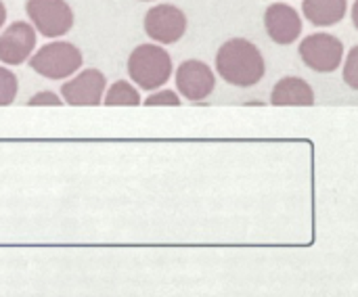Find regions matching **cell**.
<instances>
[{"label": "cell", "instance_id": "cell-20", "mask_svg": "<svg viewBox=\"0 0 358 297\" xmlns=\"http://www.w3.org/2000/svg\"><path fill=\"white\" fill-rule=\"evenodd\" d=\"M141 2H151V0H141Z\"/></svg>", "mask_w": 358, "mask_h": 297}, {"label": "cell", "instance_id": "cell-5", "mask_svg": "<svg viewBox=\"0 0 358 297\" xmlns=\"http://www.w3.org/2000/svg\"><path fill=\"white\" fill-rule=\"evenodd\" d=\"M300 57L310 69L319 73H331L342 65L344 44L334 34H310L300 44Z\"/></svg>", "mask_w": 358, "mask_h": 297}, {"label": "cell", "instance_id": "cell-1", "mask_svg": "<svg viewBox=\"0 0 358 297\" xmlns=\"http://www.w3.org/2000/svg\"><path fill=\"white\" fill-rule=\"evenodd\" d=\"M216 71L227 84L250 88L264 78L266 65L254 42L245 38H231L216 52Z\"/></svg>", "mask_w": 358, "mask_h": 297}, {"label": "cell", "instance_id": "cell-8", "mask_svg": "<svg viewBox=\"0 0 358 297\" xmlns=\"http://www.w3.org/2000/svg\"><path fill=\"white\" fill-rule=\"evenodd\" d=\"M176 88L187 101H203L216 88V75L203 61L189 59L176 67Z\"/></svg>", "mask_w": 358, "mask_h": 297}, {"label": "cell", "instance_id": "cell-12", "mask_svg": "<svg viewBox=\"0 0 358 297\" xmlns=\"http://www.w3.org/2000/svg\"><path fill=\"white\" fill-rule=\"evenodd\" d=\"M348 0H304L302 13L317 27H331L346 17Z\"/></svg>", "mask_w": 358, "mask_h": 297}, {"label": "cell", "instance_id": "cell-7", "mask_svg": "<svg viewBox=\"0 0 358 297\" xmlns=\"http://www.w3.org/2000/svg\"><path fill=\"white\" fill-rule=\"evenodd\" d=\"M107 90V78L103 71L90 67L78 71L65 84H61V99L73 107H94L103 103Z\"/></svg>", "mask_w": 358, "mask_h": 297}, {"label": "cell", "instance_id": "cell-10", "mask_svg": "<svg viewBox=\"0 0 358 297\" xmlns=\"http://www.w3.org/2000/svg\"><path fill=\"white\" fill-rule=\"evenodd\" d=\"M264 27L273 42L287 46L300 38L302 19L294 6L285 2H275L264 10Z\"/></svg>", "mask_w": 358, "mask_h": 297}, {"label": "cell", "instance_id": "cell-13", "mask_svg": "<svg viewBox=\"0 0 358 297\" xmlns=\"http://www.w3.org/2000/svg\"><path fill=\"white\" fill-rule=\"evenodd\" d=\"M103 103L107 107H115V105H128V107H136L141 105V94L138 90L126 82V80H117L115 84L109 86V90H105V96H103Z\"/></svg>", "mask_w": 358, "mask_h": 297}, {"label": "cell", "instance_id": "cell-14", "mask_svg": "<svg viewBox=\"0 0 358 297\" xmlns=\"http://www.w3.org/2000/svg\"><path fill=\"white\" fill-rule=\"evenodd\" d=\"M19 82L17 75L8 67H0V107L10 105L17 99Z\"/></svg>", "mask_w": 358, "mask_h": 297}, {"label": "cell", "instance_id": "cell-2", "mask_svg": "<svg viewBox=\"0 0 358 297\" xmlns=\"http://www.w3.org/2000/svg\"><path fill=\"white\" fill-rule=\"evenodd\" d=\"M172 71V57L162 44H138L128 57V75L143 90H159Z\"/></svg>", "mask_w": 358, "mask_h": 297}, {"label": "cell", "instance_id": "cell-3", "mask_svg": "<svg viewBox=\"0 0 358 297\" xmlns=\"http://www.w3.org/2000/svg\"><path fill=\"white\" fill-rule=\"evenodd\" d=\"M82 63V50L76 44L63 40L44 44L29 57V67L46 80H67L80 71Z\"/></svg>", "mask_w": 358, "mask_h": 297}, {"label": "cell", "instance_id": "cell-15", "mask_svg": "<svg viewBox=\"0 0 358 297\" xmlns=\"http://www.w3.org/2000/svg\"><path fill=\"white\" fill-rule=\"evenodd\" d=\"M344 82L352 90H358V44L348 50V57L344 63Z\"/></svg>", "mask_w": 358, "mask_h": 297}, {"label": "cell", "instance_id": "cell-16", "mask_svg": "<svg viewBox=\"0 0 358 297\" xmlns=\"http://www.w3.org/2000/svg\"><path fill=\"white\" fill-rule=\"evenodd\" d=\"M147 107H157V105H172L178 107L182 101L174 90H157V92H149V96L143 101Z\"/></svg>", "mask_w": 358, "mask_h": 297}, {"label": "cell", "instance_id": "cell-6", "mask_svg": "<svg viewBox=\"0 0 358 297\" xmlns=\"http://www.w3.org/2000/svg\"><path fill=\"white\" fill-rule=\"evenodd\" d=\"M145 34L157 44H174L187 34V15L174 4H155L145 15Z\"/></svg>", "mask_w": 358, "mask_h": 297}, {"label": "cell", "instance_id": "cell-18", "mask_svg": "<svg viewBox=\"0 0 358 297\" xmlns=\"http://www.w3.org/2000/svg\"><path fill=\"white\" fill-rule=\"evenodd\" d=\"M4 23H6V6H4V2L0 0V29H2Z\"/></svg>", "mask_w": 358, "mask_h": 297}, {"label": "cell", "instance_id": "cell-9", "mask_svg": "<svg viewBox=\"0 0 358 297\" xmlns=\"http://www.w3.org/2000/svg\"><path fill=\"white\" fill-rule=\"evenodd\" d=\"M36 29L27 21H15L0 34V63L21 65L29 61L36 48Z\"/></svg>", "mask_w": 358, "mask_h": 297}, {"label": "cell", "instance_id": "cell-4", "mask_svg": "<svg viewBox=\"0 0 358 297\" xmlns=\"http://www.w3.org/2000/svg\"><path fill=\"white\" fill-rule=\"evenodd\" d=\"M25 13L44 38H61L73 27V10L65 0H27Z\"/></svg>", "mask_w": 358, "mask_h": 297}, {"label": "cell", "instance_id": "cell-17", "mask_svg": "<svg viewBox=\"0 0 358 297\" xmlns=\"http://www.w3.org/2000/svg\"><path fill=\"white\" fill-rule=\"evenodd\" d=\"M27 105L29 107H38V105H55V107H61V105H65V101L59 94L50 92V90H42V92H36L34 96H29Z\"/></svg>", "mask_w": 358, "mask_h": 297}, {"label": "cell", "instance_id": "cell-11", "mask_svg": "<svg viewBox=\"0 0 358 297\" xmlns=\"http://www.w3.org/2000/svg\"><path fill=\"white\" fill-rule=\"evenodd\" d=\"M271 103L277 107H285V105H313L315 103V92L310 88V84L302 78L296 75H287L281 78L273 92H271Z\"/></svg>", "mask_w": 358, "mask_h": 297}, {"label": "cell", "instance_id": "cell-19", "mask_svg": "<svg viewBox=\"0 0 358 297\" xmlns=\"http://www.w3.org/2000/svg\"><path fill=\"white\" fill-rule=\"evenodd\" d=\"M352 21H355V27L358 29V0L355 2V6H352Z\"/></svg>", "mask_w": 358, "mask_h": 297}]
</instances>
